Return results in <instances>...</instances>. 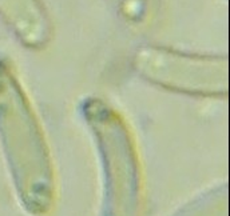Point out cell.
I'll return each instance as SVG.
<instances>
[{
  "instance_id": "cell-3",
  "label": "cell",
  "mask_w": 230,
  "mask_h": 216,
  "mask_svg": "<svg viewBox=\"0 0 230 216\" xmlns=\"http://www.w3.org/2000/svg\"><path fill=\"white\" fill-rule=\"evenodd\" d=\"M133 65L142 79L165 91L207 99L228 93V59L221 55L146 46L134 55Z\"/></svg>"
},
{
  "instance_id": "cell-5",
  "label": "cell",
  "mask_w": 230,
  "mask_h": 216,
  "mask_svg": "<svg viewBox=\"0 0 230 216\" xmlns=\"http://www.w3.org/2000/svg\"><path fill=\"white\" fill-rule=\"evenodd\" d=\"M170 216H228L226 184H217L202 191Z\"/></svg>"
},
{
  "instance_id": "cell-1",
  "label": "cell",
  "mask_w": 230,
  "mask_h": 216,
  "mask_svg": "<svg viewBox=\"0 0 230 216\" xmlns=\"http://www.w3.org/2000/svg\"><path fill=\"white\" fill-rule=\"evenodd\" d=\"M0 146L21 207L48 216L58 203V179L46 133L15 67L0 57Z\"/></svg>"
},
{
  "instance_id": "cell-4",
  "label": "cell",
  "mask_w": 230,
  "mask_h": 216,
  "mask_svg": "<svg viewBox=\"0 0 230 216\" xmlns=\"http://www.w3.org/2000/svg\"><path fill=\"white\" fill-rule=\"evenodd\" d=\"M0 19L24 47L42 49L52 38V24L42 0H0Z\"/></svg>"
},
{
  "instance_id": "cell-6",
  "label": "cell",
  "mask_w": 230,
  "mask_h": 216,
  "mask_svg": "<svg viewBox=\"0 0 230 216\" xmlns=\"http://www.w3.org/2000/svg\"><path fill=\"white\" fill-rule=\"evenodd\" d=\"M119 17L131 27H145L155 13L157 0H109Z\"/></svg>"
},
{
  "instance_id": "cell-2",
  "label": "cell",
  "mask_w": 230,
  "mask_h": 216,
  "mask_svg": "<svg viewBox=\"0 0 230 216\" xmlns=\"http://www.w3.org/2000/svg\"><path fill=\"white\" fill-rule=\"evenodd\" d=\"M80 116L98 154L102 179L99 216H145V178L133 129L123 114L102 97L88 96Z\"/></svg>"
}]
</instances>
